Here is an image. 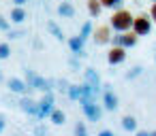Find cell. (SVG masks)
Instances as JSON below:
<instances>
[{
    "mask_svg": "<svg viewBox=\"0 0 156 136\" xmlns=\"http://www.w3.org/2000/svg\"><path fill=\"white\" fill-rule=\"evenodd\" d=\"M133 17L135 15L128 9H118V11H113V15L109 19V28L113 32H126L133 28Z\"/></svg>",
    "mask_w": 156,
    "mask_h": 136,
    "instance_id": "1",
    "label": "cell"
},
{
    "mask_svg": "<svg viewBox=\"0 0 156 136\" xmlns=\"http://www.w3.org/2000/svg\"><path fill=\"white\" fill-rule=\"evenodd\" d=\"M54 102H56V96L54 91H45L41 100H37V119L43 121V119H49V113L54 108Z\"/></svg>",
    "mask_w": 156,
    "mask_h": 136,
    "instance_id": "2",
    "label": "cell"
},
{
    "mask_svg": "<svg viewBox=\"0 0 156 136\" xmlns=\"http://www.w3.org/2000/svg\"><path fill=\"white\" fill-rule=\"evenodd\" d=\"M101 100H103V111L113 113V111L120 106V100H118V96L113 94V89H111V85H109V83L101 85Z\"/></svg>",
    "mask_w": 156,
    "mask_h": 136,
    "instance_id": "3",
    "label": "cell"
},
{
    "mask_svg": "<svg viewBox=\"0 0 156 136\" xmlns=\"http://www.w3.org/2000/svg\"><path fill=\"white\" fill-rule=\"evenodd\" d=\"M137 36H147L152 32V19L147 13H141V15H135L133 17V28H130Z\"/></svg>",
    "mask_w": 156,
    "mask_h": 136,
    "instance_id": "4",
    "label": "cell"
},
{
    "mask_svg": "<svg viewBox=\"0 0 156 136\" xmlns=\"http://www.w3.org/2000/svg\"><path fill=\"white\" fill-rule=\"evenodd\" d=\"M137 38H139V36H137L133 30L115 32V34L111 36V45H115V47H124V49H130V47L137 45Z\"/></svg>",
    "mask_w": 156,
    "mask_h": 136,
    "instance_id": "5",
    "label": "cell"
},
{
    "mask_svg": "<svg viewBox=\"0 0 156 136\" xmlns=\"http://www.w3.org/2000/svg\"><path fill=\"white\" fill-rule=\"evenodd\" d=\"M5 83H7V89H9L11 94H17V96H26V94H32V91H34L22 77H9Z\"/></svg>",
    "mask_w": 156,
    "mask_h": 136,
    "instance_id": "6",
    "label": "cell"
},
{
    "mask_svg": "<svg viewBox=\"0 0 156 136\" xmlns=\"http://www.w3.org/2000/svg\"><path fill=\"white\" fill-rule=\"evenodd\" d=\"M90 38L94 41V45H109L111 43V28L109 26H98V28L92 30Z\"/></svg>",
    "mask_w": 156,
    "mask_h": 136,
    "instance_id": "7",
    "label": "cell"
},
{
    "mask_svg": "<svg viewBox=\"0 0 156 136\" xmlns=\"http://www.w3.org/2000/svg\"><path fill=\"white\" fill-rule=\"evenodd\" d=\"M66 45H69V49H71L73 55H77V58H86V55H88V53H86V41H81L79 34L69 36V38H66Z\"/></svg>",
    "mask_w": 156,
    "mask_h": 136,
    "instance_id": "8",
    "label": "cell"
},
{
    "mask_svg": "<svg viewBox=\"0 0 156 136\" xmlns=\"http://www.w3.org/2000/svg\"><path fill=\"white\" fill-rule=\"evenodd\" d=\"M17 106H20V111L26 113L28 117H37V100H34L30 94L22 96V98L17 100Z\"/></svg>",
    "mask_w": 156,
    "mask_h": 136,
    "instance_id": "9",
    "label": "cell"
},
{
    "mask_svg": "<svg viewBox=\"0 0 156 136\" xmlns=\"http://www.w3.org/2000/svg\"><path fill=\"white\" fill-rule=\"evenodd\" d=\"M81 111H83V115H86V119L88 121H101V117H103V106L98 104V102H88V104H83L81 106Z\"/></svg>",
    "mask_w": 156,
    "mask_h": 136,
    "instance_id": "10",
    "label": "cell"
},
{
    "mask_svg": "<svg viewBox=\"0 0 156 136\" xmlns=\"http://www.w3.org/2000/svg\"><path fill=\"white\" fill-rule=\"evenodd\" d=\"M124 60H126V49L111 45V49H109V53H107V62H109L111 66H118V64H122Z\"/></svg>",
    "mask_w": 156,
    "mask_h": 136,
    "instance_id": "11",
    "label": "cell"
},
{
    "mask_svg": "<svg viewBox=\"0 0 156 136\" xmlns=\"http://www.w3.org/2000/svg\"><path fill=\"white\" fill-rule=\"evenodd\" d=\"M56 13H58L62 19H73V17L77 15V9H75L73 2H69V0H62V2L56 7Z\"/></svg>",
    "mask_w": 156,
    "mask_h": 136,
    "instance_id": "12",
    "label": "cell"
},
{
    "mask_svg": "<svg viewBox=\"0 0 156 136\" xmlns=\"http://www.w3.org/2000/svg\"><path fill=\"white\" fill-rule=\"evenodd\" d=\"M26 19H28V13H26L24 7H13V9H11V13H9V22H11V24L22 26Z\"/></svg>",
    "mask_w": 156,
    "mask_h": 136,
    "instance_id": "13",
    "label": "cell"
},
{
    "mask_svg": "<svg viewBox=\"0 0 156 136\" xmlns=\"http://www.w3.org/2000/svg\"><path fill=\"white\" fill-rule=\"evenodd\" d=\"M83 83H88V85H92V87H96V89H101V75L94 70V68H83Z\"/></svg>",
    "mask_w": 156,
    "mask_h": 136,
    "instance_id": "14",
    "label": "cell"
},
{
    "mask_svg": "<svg viewBox=\"0 0 156 136\" xmlns=\"http://www.w3.org/2000/svg\"><path fill=\"white\" fill-rule=\"evenodd\" d=\"M47 32H49V34L56 38V41H60V43L66 38V36H64V30H62V28H60V26H58L54 19H49V22H47Z\"/></svg>",
    "mask_w": 156,
    "mask_h": 136,
    "instance_id": "15",
    "label": "cell"
},
{
    "mask_svg": "<svg viewBox=\"0 0 156 136\" xmlns=\"http://www.w3.org/2000/svg\"><path fill=\"white\" fill-rule=\"evenodd\" d=\"M49 121L54 123V125H62L64 121H66V113L62 111V108H51V113H49Z\"/></svg>",
    "mask_w": 156,
    "mask_h": 136,
    "instance_id": "16",
    "label": "cell"
},
{
    "mask_svg": "<svg viewBox=\"0 0 156 136\" xmlns=\"http://www.w3.org/2000/svg\"><path fill=\"white\" fill-rule=\"evenodd\" d=\"M120 125H122L124 132H135V130H137V119H135L133 115H124V117L120 119Z\"/></svg>",
    "mask_w": 156,
    "mask_h": 136,
    "instance_id": "17",
    "label": "cell"
},
{
    "mask_svg": "<svg viewBox=\"0 0 156 136\" xmlns=\"http://www.w3.org/2000/svg\"><path fill=\"white\" fill-rule=\"evenodd\" d=\"M86 9L90 13V17H98L103 13V5H101V0H88L86 2Z\"/></svg>",
    "mask_w": 156,
    "mask_h": 136,
    "instance_id": "18",
    "label": "cell"
},
{
    "mask_svg": "<svg viewBox=\"0 0 156 136\" xmlns=\"http://www.w3.org/2000/svg\"><path fill=\"white\" fill-rule=\"evenodd\" d=\"M66 96H69V100L77 102V100L81 98V85H75V83H71V85H69V89H66Z\"/></svg>",
    "mask_w": 156,
    "mask_h": 136,
    "instance_id": "19",
    "label": "cell"
},
{
    "mask_svg": "<svg viewBox=\"0 0 156 136\" xmlns=\"http://www.w3.org/2000/svg\"><path fill=\"white\" fill-rule=\"evenodd\" d=\"M92 30H94L92 22H86V24L81 26V30H79V38H81V41H88V38L92 36Z\"/></svg>",
    "mask_w": 156,
    "mask_h": 136,
    "instance_id": "20",
    "label": "cell"
},
{
    "mask_svg": "<svg viewBox=\"0 0 156 136\" xmlns=\"http://www.w3.org/2000/svg\"><path fill=\"white\" fill-rule=\"evenodd\" d=\"M103 9H124V0H101Z\"/></svg>",
    "mask_w": 156,
    "mask_h": 136,
    "instance_id": "21",
    "label": "cell"
},
{
    "mask_svg": "<svg viewBox=\"0 0 156 136\" xmlns=\"http://www.w3.org/2000/svg\"><path fill=\"white\" fill-rule=\"evenodd\" d=\"M5 34H7V38H9V41H17V38L26 36V30H24V28H15V30L11 28V30H9V32H5Z\"/></svg>",
    "mask_w": 156,
    "mask_h": 136,
    "instance_id": "22",
    "label": "cell"
},
{
    "mask_svg": "<svg viewBox=\"0 0 156 136\" xmlns=\"http://www.w3.org/2000/svg\"><path fill=\"white\" fill-rule=\"evenodd\" d=\"M141 75H143V66L137 64V66H133V68L126 72V81H133V79H137V77H141Z\"/></svg>",
    "mask_w": 156,
    "mask_h": 136,
    "instance_id": "23",
    "label": "cell"
},
{
    "mask_svg": "<svg viewBox=\"0 0 156 136\" xmlns=\"http://www.w3.org/2000/svg\"><path fill=\"white\" fill-rule=\"evenodd\" d=\"M11 58V45L9 43H0V62Z\"/></svg>",
    "mask_w": 156,
    "mask_h": 136,
    "instance_id": "24",
    "label": "cell"
},
{
    "mask_svg": "<svg viewBox=\"0 0 156 136\" xmlns=\"http://www.w3.org/2000/svg\"><path fill=\"white\" fill-rule=\"evenodd\" d=\"M34 79H37V72L32 70V68H24V81L32 87V83H34Z\"/></svg>",
    "mask_w": 156,
    "mask_h": 136,
    "instance_id": "25",
    "label": "cell"
},
{
    "mask_svg": "<svg viewBox=\"0 0 156 136\" xmlns=\"http://www.w3.org/2000/svg\"><path fill=\"white\" fill-rule=\"evenodd\" d=\"M75 136H90L83 121H77V123H75Z\"/></svg>",
    "mask_w": 156,
    "mask_h": 136,
    "instance_id": "26",
    "label": "cell"
},
{
    "mask_svg": "<svg viewBox=\"0 0 156 136\" xmlns=\"http://www.w3.org/2000/svg\"><path fill=\"white\" fill-rule=\"evenodd\" d=\"M79 60H81V58L73 55V58L69 60V68H71V70H75V72H77V70H81V62H79Z\"/></svg>",
    "mask_w": 156,
    "mask_h": 136,
    "instance_id": "27",
    "label": "cell"
},
{
    "mask_svg": "<svg viewBox=\"0 0 156 136\" xmlns=\"http://www.w3.org/2000/svg\"><path fill=\"white\" fill-rule=\"evenodd\" d=\"M69 85H71V83H69L66 79H58V81H56V89H58L60 94H66V89H69Z\"/></svg>",
    "mask_w": 156,
    "mask_h": 136,
    "instance_id": "28",
    "label": "cell"
},
{
    "mask_svg": "<svg viewBox=\"0 0 156 136\" xmlns=\"http://www.w3.org/2000/svg\"><path fill=\"white\" fill-rule=\"evenodd\" d=\"M9 30H11V22L0 13V32H9Z\"/></svg>",
    "mask_w": 156,
    "mask_h": 136,
    "instance_id": "29",
    "label": "cell"
},
{
    "mask_svg": "<svg viewBox=\"0 0 156 136\" xmlns=\"http://www.w3.org/2000/svg\"><path fill=\"white\" fill-rule=\"evenodd\" d=\"M34 136H47V128L39 123V125L34 128Z\"/></svg>",
    "mask_w": 156,
    "mask_h": 136,
    "instance_id": "30",
    "label": "cell"
},
{
    "mask_svg": "<svg viewBox=\"0 0 156 136\" xmlns=\"http://www.w3.org/2000/svg\"><path fill=\"white\" fill-rule=\"evenodd\" d=\"M5 130H7V117H5V113H0V134Z\"/></svg>",
    "mask_w": 156,
    "mask_h": 136,
    "instance_id": "31",
    "label": "cell"
},
{
    "mask_svg": "<svg viewBox=\"0 0 156 136\" xmlns=\"http://www.w3.org/2000/svg\"><path fill=\"white\" fill-rule=\"evenodd\" d=\"M147 15H150V19H152V24H156V2L152 5V9H150V13H147Z\"/></svg>",
    "mask_w": 156,
    "mask_h": 136,
    "instance_id": "32",
    "label": "cell"
},
{
    "mask_svg": "<svg viewBox=\"0 0 156 136\" xmlns=\"http://www.w3.org/2000/svg\"><path fill=\"white\" fill-rule=\"evenodd\" d=\"M133 134H135V136H150V132H147V130H135Z\"/></svg>",
    "mask_w": 156,
    "mask_h": 136,
    "instance_id": "33",
    "label": "cell"
},
{
    "mask_svg": "<svg viewBox=\"0 0 156 136\" xmlns=\"http://www.w3.org/2000/svg\"><path fill=\"white\" fill-rule=\"evenodd\" d=\"M96 136H115V134H113L111 130H101V132H98Z\"/></svg>",
    "mask_w": 156,
    "mask_h": 136,
    "instance_id": "34",
    "label": "cell"
},
{
    "mask_svg": "<svg viewBox=\"0 0 156 136\" xmlns=\"http://www.w3.org/2000/svg\"><path fill=\"white\" fill-rule=\"evenodd\" d=\"M11 2H13L15 7H24V5L28 2V0H11Z\"/></svg>",
    "mask_w": 156,
    "mask_h": 136,
    "instance_id": "35",
    "label": "cell"
},
{
    "mask_svg": "<svg viewBox=\"0 0 156 136\" xmlns=\"http://www.w3.org/2000/svg\"><path fill=\"white\" fill-rule=\"evenodd\" d=\"M0 81H5V75H2V68H0Z\"/></svg>",
    "mask_w": 156,
    "mask_h": 136,
    "instance_id": "36",
    "label": "cell"
},
{
    "mask_svg": "<svg viewBox=\"0 0 156 136\" xmlns=\"http://www.w3.org/2000/svg\"><path fill=\"white\" fill-rule=\"evenodd\" d=\"M150 136H156V130H154V132H150Z\"/></svg>",
    "mask_w": 156,
    "mask_h": 136,
    "instance_id": "37",
    "label": "cell"
},
{
    "mask_svg": "<svg viewBox=\"0 0 156 136\" xmlns=\"http://www.w3.org/2000/svg\"><path fill=\"white\" fill-rule=\"evenodd\" d=\"M28 136H34V134H28Z\"/></svg>",
    "mask_w": 156,
    "mask_h": 136,
    "instance_id": "38",
    "label": "cell"
},
{
    "mask_svg": "<svg viewBox=\"0 0 156 136\" xmlns=\"http://www.w3.org/2000/svg\"><path fill=\"white\" fill-rule=\"evenodd\" d=\"M154 62H156V55H154Z\"/></svg>",
    "mask_w": 156,
    "mask_h": 136,
    "instance_id": "39",
    "label": "cell"
},
{
    "mask_svg": "<svg viewBox=\"0 0 156 136\" xmlns=\"http://www.w3.org/2000/svg\"><path fill=\"white\" fill-rule=\"evenodd\" d=\"M152 2H156V0H152Z\"/></svg>",
    "mask_w": 156,
    "mask_h": 136,
    "instance_id": "40",
    "label": "cell"
},
{
    "mask_svg": "<svg viewBox=\"0 0 156 136\" xmlns=\"http://www.w3.org/2000/svg\"><path fill=\"white\" fill-rule=\"evenodd\" d=\"M69 2H73V0H69Z\"/></svg>",
    "mask_w": 156,
    "mask_h": 136,
    "instance_id": "41",
    "label": "cell"
}]
</instances>
